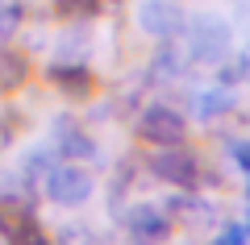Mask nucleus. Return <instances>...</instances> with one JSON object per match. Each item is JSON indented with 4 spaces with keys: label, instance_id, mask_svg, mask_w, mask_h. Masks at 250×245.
Wrapping results in <instances>:
<instances>
[{
    "label": "nucleus",
    "instance_id": "obj_1",
    "mask_svg": "<svg viewBox=\"0 0 250 245\" xmlns=\"http://www.w3.org/2000/svg\"><path fill=\"white\" fill-rule=\"evenodd\" d=\"M229 54V29L221 25L217 17H196L188 25V50L184 58L188 62H200V67H213Z\"/></svg>",
    "mask_w": 250,
    "mask_h": 245
},
{
    "label": "nucleus",
    "instance_id": "obj_2",
    "mask_svg": "<svg viewBox=\"0 0 250 245\" xmlns=\"http://www.w3.org/2000/svg\"><path fill=\"white\" fill-rule=\"evenodd\" d=\"M46 195L59 208H80L92 195V175L75 162H54V167H46Z\"/></svg>",
    "mask_w": 250,
    "mask_h": 245
},
{
    "label": "nucleus",
    "instance_id": "obj_3",
    "mask_svg": "<svg viewBox=\"0 0 250 245\" xmlns=\"http://www.w3.org/2000/svg\"><path fill=\"white\" fill-rule=\"evenodd\" d=\"M138 133H142V141H150V146H179L184 133H188V121L167 104H150L142 113V121H138Z\"/></svg>",
    "mask_w": 250,
    "mask_h": 245
},
{
    "label": "nucleus",
    "instance_id": "obj_4",
    "mask_svg": "<svg viewBox=\"0 0 250 245\" xmlns=\"http://www.w3.org/2000/svg\"><path fill=\"white\" fill-rule=\"evenodd\" d=\"M150 170L163 179V183L196 187V158H192V150H179V146H154V154H150Z\"/></svg>",
    "mask_w": 250,
    "mask_h": 245
},
{
    "label": "nucleus",
    "instance_id": "obj_5",
    "mask_svg": "<svg viewBox=\"0 0 250 245\" xmlns=\"http://www.w3.org/2000/svg\"><path fill=\"white\" fill-rule=\"evenodd\" d=\"M125 233L134 237L138 245H159L171 237V220L159 204H138V208L125 212Z\"/></svg>",
    "mask_w": 250,
    "mask_h": 245
},
{
    "label": "nucleus",
    "instance_id": "obj_6",
    "mask_svg": "<svg viewBox=\"0 0 250 245\" xmlns=\"http://www.w3.org/2000/svg\"><path fill=\"white\" fill-rule=\"evenodd\" d=\"M138 25L150 38H171L184 29V13L171 4V0H142L138 4Z\"/></svg>",
    "mask_w": 250,
    "mask_h": 245
},
{
    "label": "nucleus",
    "instance_id": "obj_7",
    "mask_svg": "<svg viewBox=\"0 0 250 245\" xmlns=\"http://www.w3.org/2000/svg\"><path fill=\"white\" fill-rule=\"evenodd\" d=\"M54 141H59V154H67V158H96V141L67 116L54 121Z\"/></svg>",
    "mask_w": 250,
    "mask_h": 245
},
{
    "label": "nucleus",
    "instance_id": "obj_8",
    "mask_svg": "<svg viewBox=\"0 0 250 245\" xmlns=\"http://www.w3.org/2000/svg\"><path fill=\"white\" fill-rule=\"evenodd\" d=\"M229 108H233V96H229L225 83H217V88H200L196 96H192V113H196L200 121H213V116L229 113Z\"/></svg>",
    "mask_w": 250,
    "mask_h": 245
},
{
    "label": "nucleus",
    "instance_id": "obj_9",
    "mask_svg": "<svg viewBox=\"0 0 250 245\" xmlns=\"http://www.w3.org/2000/svg\"><path fill=\"white\" fill-rule=\"evenodd\" d=\"M25 75H29L25 58H21L17 50H4V46H0V88H21Z\"/></svg>",
    "mask_w": 250,
    "mask_h": 245
},
{
    "label": "nucleus",
    "instance_id": "obj_10",
    "mask_svg": "<svg viewBox=\"0 0 250 245\" xmlns=\"http://www.w3.org/2000/svg\"><path fill=\"white\" fill-rule=\"evenodd\" d=\"M13 245H54V241L42 233V228H38V220L25 212V216L17 220V228H13Z\"/></svg>",
    "mask_w": 250,
    "mask_h": 245
},
{
    "label": "nucleus",
    "instance_id": "obj_11",
    "mask_svg": "<svg viewBox=\"0 0 250 245\" xmlns=\"http://www.w3.org/2000/svg\"><path fill=\"white\" fill-rule=\"evenodd\" d=\"M50 79H54V83H62L67 92H80L83 83H88V71H83V67H54Z\"/></svg>",
    "mask_w": 250,
    "mask_h": 245
},
{
    "label": "nucleus",
    "instance_id": "obj_12",
    "mask_svg": "<svg viewBox=\"0 0 250 245\" xmlns=\"http://www.w3.org/2000/svg\"><path fill=\"white\" fill-rule=\"evenodd\" d=\"M21 25V0H0V42Z\"/></svg>",
    "mask_w": 250,
    "mask_h": 245
},
{
    "label": "nucleus",
    "instance_id": "obj_13",
    "mask_svg": "<svg viewBox=\"0 0 250 245\" xmlns=\"http://www.w3.org/2000/svg\"><path fill=\"white\" fill-rule=\"evenodd\" d=\"M246 237H250L246 225H225L221 233H217V245H246Z\"/></svg>",
    "mask_w": 250,
    "mask_h": 245
},
{
    "label": "nucleus",
    "instance_id": "obj_14",
    "mask_svg": "<svg viewBox=\"0 0 250 245\" xmlns=\"http://www.w3.org/2000/svg\"><path fill=\"white\" fill-rule=\"evenodd\" d=\"M62 13H88V9H96V0H54Z\"/></svg>",
    "mask_w": 250,
    "mask_h": 245
},
{
    "label": "nucleus",
    "instance_id": "obj_15",
    "mask_svg": "<svg viewBox=\"0 0 250 245\" xmlns=\"http://www.w3.org/2000/svg\"><path fill=\"white\" fill-rule=\"evenodd\" d=\"M233 158H238V167H242V170H250V141L233 146Z\"/></svg>",
    "mask_w": 250,
    "mask_h": 245
},
{
    "label": "nucleus",
    "instance_id": "obj_16",
    "mask_svg": "<svg viewBox=\"0 0 250 245\" xmlns=\"http://www.w3.org/2000/svg\"><path fill=\"white\" fill-rule=\"evenodd\" d=\"M238 75H242V79H250V46L242 50V58H238Z\"/></svg>",
    "mask_w": 250,
    "mask_h": 245
}]
</instances>
